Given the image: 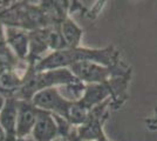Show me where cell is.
I'll return each mask as SVG.
<instances>
[{
	"mask_svg": "<svg viewBox=\"0 0 157 141\" xmlns=\"http://www.w3.org/2000/svg\"><path fill=\"white\" fill-rule=\"evenodd\" d=\"M116 53L111 51V48L102 49V51H92L85 48H72V49H60L55 53L48 55L46 59L38 65V69H51V68L61 67L67 65H74L82 61H94V62H102L105 65L113 64L115 60Z\"/></svg>",
	"mask_w": 157,
	"mask_h": 141,
	"instance_id": "obj_1",
	"label": "cell"
},
{
	"mask_svg": "<svg viewBox=\"0 0 157 141\" xmlns=\"http://www.w3.org/2000/svg\"><path fill=\"white\" fill-rule=\"evenodd\" d=\"M33 105L46 112H55L65 119L69 118V112L73 106L72 101L65 100L55 88L42 89L33 96Z\"/></svg>",
	"mask_w": 157,
	"mask_h": 141,
	"instance_id": "obj_2",
	"label": "cell"
},
{
	"mask_svg": "<svg viewBox=\"0 0 157 141\" xmlns=\"http://www.w3.org/2000/svg\"><path fill=\"white\" fill-rule=\"evenodd\" d=\"M78 80L74 75L71 74L67 69H56L49 71L45 74H39L34 76L25 85L22 92L25 95H32L36 91H42L45 87H49L55 84H67V82H75Z\"/></svg>",
	"mask_w": 157,
	"mask_h": 141,
	"instance_id": "obj_3",
	"label": "cell"
},
{
	"mask_svg": "<svg viewBox=\"0 0 157 141\" xmlns=\"http://www.w3.org/2000/svg\"><path fill=\"white\" fill-rule=\"evenodd\" d=\"M72 72L76 78L89 82H102L105 84L107 79L111 75L110 68L103 67L96 62L92 61H82L71 66Z\"/></svg>",
	"mask_w": 157,
	"mask_h": 141,
	"instance_id": "obj_4",
	"label": "cell"
},
{
	"mask_svg": "<svg viewBox=\"0 0 157 141\" xmlns=\"http://www.w3.org/2000/svg\"><path fill=\"white\" fill-rule=\"evenodd\" d=\"M17 135L19 138H22L33 131L39 115V108L26 101H17Z\"/></svg>",
	"mask_w": 157,
	"mask_h": 141,
	"instance_id": "obj_5",
	"label": "cell"
},
{
	"mask_svg": "<svg viewBox=\"0 0 157 141\" xmlns=\"http://www.w3.org/2000/svg\"><path fill=\"white\" fill-rule=\"evenodd\" d=\"M33 136L36 141H53L58 133V127L49 112L39 109V115L33 127Z\"/></svg>",
	"mask_w": 157,
	"mask_h": 141,
	"instance_id": "obj_6",
	"label": "cell"
},
{
	"mask_svg": "<svg viewBox=\"0 0 157 141\" xmlns=\"http://www.w3.org/2000/svg\"><path fill=\"white\" fill-rule=\"evenodd\" d=\"M17 101L13 99H8L0 112V125L6 132L7 141H12L14 136H17Z\"/></svg>",
	"mask_w": 157,
	"mask_h": 141,
	"instance_id": "obj_7",
	"label": "cell"
},
{
	"mask_svg": "<svg viewBox=\"0 0 157 141\" xmlns=\"http://www.w3.org/2000/svg\"><path fill=\"white\" fill-rule=\"evenodd\" d=\"M62 34L65 35V40L67 41V44L69 46H72L73 48H75V46L78 45V40H80L81 31L78 29L72 20L68 19L63 24V33Z\"/></svg>",
	"mask_w": 157,
	"mask_h": 141,
	"instance_id": "obj_8",
	"label": "cell"
},
{
	"mask_svg": "<svg viewBox=\"0 0 157 141\" xmlns=\"http://www.w3.org/2000/svg\"><path fill=\"white\" fill-rule=\"evenodd\" d=\"M0 141H7V135L5 129L2 128V126L0 125Z\"/></svg>",
	"mask_w": 157,
	"mask_h": 141,
	"instance_id": "obj_9",
	"label": "cell"
},
{
	"mask_svg": "<svg viewBox=\"0 0 157 141\" xmlns=\"http://www.w3.org/2000/svg\"><path fill=\"white\" fill-rule=\"evenodd\" d=\"M71 141H85V140H82V139H80L78 136H75V135H72V136H71Z\"/></svg>",
	"mask_w": 157,
	"mask_h": 141,
	"instance_id": "obj_10",
	"label": "cell"
},
{
	"mask_svg": "<svg viewBox=\"0 0 157 141\" xmlns=\"http://www.w3.org/2000/svg\"><path fill=\"white\" fill-rule=\"evenodd\" d=\"M2 107H4V99L0 96V111L2 109Z\"/></svg>",
	"mask_w": 157,
	"mask_h": 141,
	"instance_id": "obj_11",
	"label": "cell"
},
{
	"mask_svg": "<svg viewBox=\"0 0 157 141\" xmlns=\"http://www.w3.org/2000/svg\"><path fill=\"white\" fill-rule=\"evenodd\" d=\"M98 141H105V139H101V140H98Z\"/></svg>",
	"mask_w": 157,
	"mask_h": 141,
	"instance_id": "obj_12",
	"label": "cell"
}]
</instances>
